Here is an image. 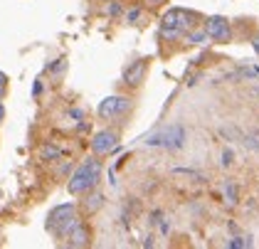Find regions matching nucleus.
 <instances>
[{
    "instance_id": "obj_20",
    "label": "nucleus",
    "mask_w": 259,
    "mask_h": 249,
    "mask_svg": "<svg viewBox=\"0 0 259 249\" xmlns=\"http://www.w3.org/2000/svg\"><path fill=\"white\" fill-rule=\"evenodd\" d=\"M252 47H254V52L259 55V32L254 35V37H252Z\"/></svg>"
},
{
    "instance_id": "obj_2",
    "label": "nucleus",
    "mask_w": 259,
    "mask_h": 249,
    "mask_svg": "<svg viewBox=\"0 0 259 249\" xmlns=\"http://www.w3.org/2000/svg\"><path fill=\"white\" fill-rule=\"evenodd\" d=\"M79 220L81 217L77 215V205H74V202H64V205H57V208H52V210L47 212L45 227H47V232H50L52 237L64 239Z\"/></svg>"
},
{
    "instance_id": "obj_14",
    "label": "nucleus",
    "mask_w": 259,
    "mask_h": 249,
    "mask_svg": "<svg viewBox=\"0 0 259 249\" xmlns=\"http://www.w3.org/2000/svg\"><path fill=\"white\" fill-rule=\"evenodd\" d=\"M123 18H126V22H128V25H136V22L143 18V10H141V8H131V10L123 15Z\"/></svg>"
},
{
    "instance_id": "obj_12",
    "label": "nucleus",
    "mask_w": 259,
    "mask_h": 249,
    "mask_svg": "<svg viewBox=\"0 0 259 249\" xmlns=\"http://www.w3.org/2000/svg\"><path fill=\"white\" fill-rule=\"evenodd\" d=\"M40 158L42 160H57V158H62V151L57 146H52V143H45L40 148Z\"/></svg>"
},
{
    "instance_id": "obj_6",
    "label": "nucleus",
    "mask_w": 259,
    "mask_h": 249,
    "mask_svg": "<svg viewBox=\"0 0 259 249\" xmlns=\"http://www.w3.org/2000/svg\"><path fill=\"white\" fill-rule=\"evenodd\" d=\"M205 30L210 32V37L215 39V42H222V45L232 42V37H235L230 20L222 18V15H212V18L205 20Z\"/></svg>"
},
{
    "instance_id": "obj_18",
    "label": "nucleus",
    "mask_w": 259,
    "mask_h": 249,
    "mask_svg": "<svg viewBox=\"0 0 259 249\" xmlns=\"http://www.w3.org/2000/svg\"><path fill=\"white\" fill-rule=\"evenodd\" d=\"M222 165L227 168V165H232V151L227 148V151H222Z\"/></svg>"
},
{
    "instance_id": "obj_10",
    "label": "nucleus",
    "mask_w": 259,
    "mask_h": 249,
    "mask_svg": "<svg viewBox=\"0 0 259 249\" xmlns=\"http://www.w3.org/2000/svg\"><path fill=\"white\" fill-rule=\"evenodd\" d=\"M87 200L81 202V210L87 212V215H97V212L104 208V195H101L99 190H92V192H87L84 195Z\"/></svg>"
},
{
    "instance_id": "obj_9",
    "label": "nucleus",
    "mask_w": 259,
    "mask_h": 249,
    "mask_svg": "<svg viewBox=\"0 0 259 249\" xmlns=\"http://www.w3.org/2000/svg\"><path fill=\"white\" fill-rule=\"evenodd\" d=\"M183 143H185V129H183L180 123L168 126V129H165V141H163V148L176 151V148H183Z\"/></svg>"
},
{
    "instance_id": "obj_21",
    "label": "nucleus",
    "mask_w": 259,
    "mask_h": 249,
    "mask_svg": "<svg viewBox=\"0 0 259 249\" xmlns=\"http://www.w3.org/2000/svg\"><path fill=\"white\" fill-rule=\"evenodd\" d=\"M5 121V104H3V99H0V123Z\"/></svg>"
},
{
    "instance_id": "obj_16",
    "label": "nucleus",
    "mask_w": 259,
    "mask_h": 249,
    "mask_svg": "<svg viewBox=\"0 0 259 249\" xmlns=\"http://www.w3.org/2000/svg\"><path fill=\"white\" fill-rule=\"evenodd\" d=\"M225 192H227V202L235 205V202H237V188H235L232 183H227V185H225Z\"/></svg>"
},
{
    "instance_id": "obj_5",
    "label": "nucleus",
    "mask_w": 259,
    "mask_h": 249,
    "mask_svg": "<svg viewBox=\"0 0 259 249\" xmlns=\"http://www.w3.org/2000/svg\"><path fill=\"white\" fill-rule=\"evenodd\" d=\"M119 141H121V136L116 129H104L99 134H94V138H92V153L99 155V158L114 153L119 148Z\"/></svg>"
},
{
    "instance_id": "obj_7",
    "label": "nucleus",
    "mask_w": 259,
    "mask_h": 249,
    "mask_svg": "<svg viewBox=\"0 0 259 249\" xmlns=\"http://www.w3.org/2000/svg\"><path fill=\"white\" fill-rule=\"evenodd\" d=\"M146 74H148V62L146 59H136V62H131L123 69V84L131 87V89H139L143 84V79H146Z\"/></svg>"
},
{
    "instance_id": "obj_1",
    "label": "nucleus",
    "mask_w": 259,
    "mask_h": 249,
    "mask_svg": "<svg viewBox=\"0 0 259 249\" xmlns=\"http://www.w3.org/2000/svg\"><path fill=\"white\" fill-rule=\"evenodd\" d=\"M101 171L104 168H101L99 155H92V158L81 160L79 165L74 168V173L69 175V180H67L69 195H87V192L97 190V185L101 180Z\"/></svg>"
},
{
    "instance_id": "obj_15",
    "label": "nucleus",
    "mask_w": 259,
    "mask_h": 249,
    "mask_svg": "<svg viewBox=\"0 0 259 249\" xmlns=\"http://www.w3.org/2000/svg\"><path fill=\"white\" fill-rule=\"evenodd\" d=\"M227 247H230V249L249 247V239H244V237H235V239H230V242H227Z\"/></svg>"
},
{
    "instance_id": "obj_19",
    "label": "nucleus",
    "mask_w": 259,
    "mask_h": 249,
    "mask_svg": "<svg viewBox=\"0 0 259 249\" xmlns=\"http://www.w3.org/2000/svg\"><path fill=\"white\" fill-rule=\"evenodd\" d=\"M146 3V8H160V5H165L168 0H143Z\"/></svg>"
},
{
    "instance_id": "obj_13",
    "label": "nucleus",
    "mask_w": 259,
    "mask_h": 249,
    "mask_svg": "<svg viewBox=\"0 0 259 249\" xmlns=\"http://www.w3.org/2000/svg\"><path fill=\"white\" fill-rule=\"evenodd\" d=\"M106 15H109V18H121V15H123V8H121L119 0H109V5H106Z\"/></svg>"
},
{
    "instance_id": "obj_17",
    "label": "nucleus",
    "mask_w": 259,
    "mask_h": 249,
    "mask_svg": "<svg viewBox=\"0 0 259 249\" xmlns=\"http://www.w3.org/2000/svg\"><path fill=\"white\" fill-rule=\"evenodd\" d=\"M5 94H8V77L0 72V99H5Z\"/></svg>"
},
{
    "instance_id": "obj_8",
    "label": "nucleus",
    "mask_w": 259,
    "mask_h": 249,
    "mask_svg": "<svg viewBox=\"0 0 259 249\" xmlns=\"http://www.w3.org/2000/svg\"><path fill=\"white\" fill-rule=\"evenodd\" d=\"M67 239V247H72V249H84V247H89L92 244V230L84 225V222H77L74 227H72V232L64 237Z\"/></svg>"
},
{
    "instance_id": "obj_11",
    "label": "nucleus",
    "mask_w": 259,
    "mask_h": 249,
    "mask_svg": "<svg viewBox=\"0 0 259 249\" xmlns=\"http://www.w3.org/2000/svg\"><path fill=\"white\" fill-rule=\"evenodd\" d=\"M185 42H188V45H207V42H210V32H207V30H205V27H193V30H188V32H185Z\"/></svg>"
},
{
    "instance_id": "obj_3",
    "label": "nucleus",
    "mask_w": 259,
    "mask_h": 249,
    "mask_svg": "<svg viewBox=\"0 0 259 249\" xmlns=\"http://www.w3.org/2000/svg\"><path fill=\"white\" fill-rule=\"evenodd\" d=\"M131 106H134V101L128 99V96H106L104 101L99 104V109H97V114H99L101 121H114V118H121L123 114H128L131 111Z\"/></svg>"
},
{
    "instance_id": "obj_4",
    "label": "nucleus",
    "mask_w": 259,
    "mask_h": 249,
    "mask_svg": "<svg viewBox=\"0 0 259 249\" xmlns=\"http://www.w3.org/2000/svg\"><path fill=\"white\" fill-rule=\"evenodd\" d=\"M198 22V15L190 13V10H183V8H173L168 10L163 20H160V27H168V30H180V32H188L193 30Z\"/></svg>"
}]
</instances>
